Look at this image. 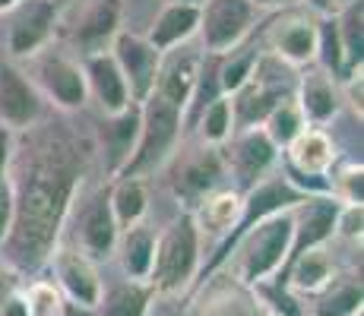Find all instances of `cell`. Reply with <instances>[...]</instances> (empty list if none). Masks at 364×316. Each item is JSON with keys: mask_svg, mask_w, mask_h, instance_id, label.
I'll list each match as a JSON object with an SVG mask.
<instances>
[{"mask_svg": "<svg viewBox=\"0 0 364 316\" xmlns=\"http://www.w3.org/2000/svg\"><path fill=\"white\" fill-rule=\"evenodd\" d=\"M80 152L60 133H38L29 152H19L16 146L10 165L16 209L10 234L0 244V256L23 269L51 259L64 219L80 193Z\"/></svg>", "mask_w": 364, "mask_h": 316, "instance_id": "cell-1", "label": "cell"}, {"mask_svg": "<svg viewBox=\"0 0 364 316\" xmlns=\"http://www.w3.org/2000/svg\"><path fill=\"white\" fill-rule=\"evenodd\" d=\"M295 241V215L291 209L272 212L254 222L237 234V256H235V282L244 288H263L285 269Z\"/></svg>", "mask_w": 364, "mask_h": 316, "instance_id": "cell-2", "label": "cell"}, {"mask_svg": "<svg viewBox=\"0 0 364 316\" xmlns=\"http://www.w3.org/2000/svg\"><path fill=\"white\" fill-rule=\"evenodd\" d=\"M181 130H184V111L168 104L165 98L149 92L139 102V133L130 158L114 178H152L168 158L178 152Z\"/></svg>", "mask_w": 364, "mask_h": 316, "instance_id": "cell-3", "label": "cell"}, {"mask_svg": "<svg viewBox=\"0 0 364 316\" xmlns=\"http://www.w3.org/2000/svg\"><path fill=\"white\" fill-rule=\"evenodd\" d=\"M200 272V228L191 209L181 212L162 234H156L149 285L152 294H181Z\"/></svg>", "mask_w": 364, "mask_h": 316, "instance_id": "cell-4", "label": "cell"}, {"mask_svg": "<svg viewBox=\"0 0 364 316\" xmlns=\"http://www.w3.org/2000/svg\"><path fill=\"white\" fill-rule=\"evenodd\" d=\"M35 92L41 95V102L54 104L64 114L82 111L89 104L86 92V76H82V63L80 58L58 48H45L41 54H35L29 60V73Z\"/></svg>", "mask_w": 364, "mask_h": 316, "instance_id": "cell-5", "label": "cell"}, {"mask_svg": "<svg viewBox=\"0 0 364 316\" xmlns=\"http://www.w3.org/2000/svg\"><path fill=\"white\" fill-rule=\"evenodd\" d=\"M317 29L320 16L307 6L279 10L263 32V54H272L291 70L314 67L317 63Z\"/></svg>", "mask_w": 364, "mask_h": 316, "instance_id": "cell-6", "label": "cell"}, {"mask_svg": "<svg viewBox=\"0 0 364 316\" xmlns=\"http://www.w3.org/2000/svg\"><path fill=\"white\" fill-rule=\"evenodd\" d=\"M257 6L250 0H203L200 4V51L206 58H222L247 41L257 23Z\"/></svg>", "mask_w": 364, "mask_h": 316, "instance_id": "cell-7", "label": "cell"}, {"mask_svg": "<svg viewBox=\"0 0 364 316\" xmlns=\"http://www.w3.org/2000/svg\"><path fill=\"white\" fill-rule=\"evenodd\" d=\"M6 58L13 63L32 60L51 48L60 26V10L51 0H23L6 13Z\"/></svg>", "mask_w": 364, "mask_h": 316, "instance_id": "cell-8", "label": "cell"}, {"mask_svg": "<svg viewBox=\"0 0 364 316\" xmlns=\"http://www.w3.org/2000/svg\"><path fill=\"white\" fill-rule=\"evenodd\" d=\"M222 165L225 171L237 180L235 190H250L257 180H263L266 174H272L279 158V149L272 146V139L263 133V126H244L235 130L232 139L222 146Z\"/></svg>", "mask_w": 364, "mask_h": 316, "instance_id": "cell-9", "label": "cell"}, {"mask_svg": "<svg viewBox=\"0 0 364 316\" xmlns=\"http://www.w3.org/2000/svg\"><path fill=\"white\" fill-rule=\"evenodd\" d=\"M203 67H206V54L200 51V45L187 41V45L171 48V51H165L162 60H159V73H156L152 92L187 114L193 98H197Z\"/></svg>", "mask_w": 364, "mask_h": 316, "instance_id": "cell-10", "label": "cell"}, {"mask_svg": "<svg viewBox=\"0 0 364 316\" xmlns=\"http://www.w3.org/2000/svg\"><path fill=\"white\" fill-rule=\"evenodd\" d=\"M108 51H111V58H114L117 70L124 73L130 98L139 104L152 92V86H156V73H159L162 54L146 41V35H136V32H127V29H121L114 38H111Z\"/></svg>", "mask_w": 364, "mask_h": 316, "instance_id": "cell-11", "label": "cell"}, {"mask_svg": "<svg viewBox=\"0 0 364 316\" xmlns=\"http://www.w3.org/2000/svg\"><path fill=\"white\" fill-rule=\"evenodd\" d=\"M54 259V276H58V288L64 300L76 307V310H95L102 298V278L95 269V259H89L76 247H60L51 253Z\"/></svg>", "mask_w": 364, "mask_h": 316, "instance_id": "cell-12", "label": "cell"}, {"mask_svg": "<svg viewBox=\"0 0 364 316\" xmlns=\"http://www.w3.org/2000/svg\"><path fill=\"white\" fill-rule=\"evenodd\" d=\"M82 63V76H86V92L89 102H95L102 117H114L121 111H127L130 104H136L130 98V89L124 82V73L117 70L111 51H95L80 58Z\"/></svg>", "mask_w": 364, "mask_h": 316, "instance_id": "cell-13", "label": "cell"}, {"mask_svg": "<svg viewBox=\"0 0 364 316\" xmlns=\"http://www.w3.org/2000/svg\"><path fill=\"white\" fill-rule=\"evenodd\" d=\"M41 117V95L32 80L13 60L0 63V124L13 133H26Z\"/></svg>", "mask_w": 364, "mask_h": 316, "instance_id": "cell-14", "label": "cell"}, {"mask_svg": "<svg viewBox=\"0 0 364 316\" xmlns=\"http://www.w3.org/2000/svg\"><path fill=\"white\" fill-rule=\"evenodd\" d=\"M295 102L307 126H326L342 108V89L326 70L304 67V73L295 80Z\"/></svg>", "mask_w": 364, "mask_h": 316, "instance_id": "cell-15", "label": "cell"}, {"mask_svg": "<svg viewBox=\"0 0 364 316\" xmlns=\"http://www.w3.org/2000/svg\"><path fill=\"white\" fill-rule=\"evenodd\" d=\"M117 234L121 231H117L114 215H111L108 190H102L76 215V237H80L76 250H82L89 259H108L117 247Z\"/></svg>", "mask_w": 364, "mask_h": 316, "instance_id": "cell-16", "label": "cell"}, {"mask_svg": "<svg viewBox=\"0 0 364 316\" xmlns=\"http://www.w3.org/2000/svg\"><path fill=\"white\" fill-rule=\"evenodd\" d=\"M121 0H92L82 6L80 19L73 26V45L80 48V58L95 51H108L111 38L121 32Z\"/></svg>", "mask_w": 364, "mask_h": 316, "instance_id": "cell-17", "label": "cell"}, {"mask_svg": "<svg viewBox=\"0 0 364 316\" xmlns=\"http://www.w3.org/2000/svg\"><path fill=\"white\" fill-rule=\"evenodd\" d=\"M285 158L298 178H330V171L336 168V143L323 126H304L285 146Z\"/></svg>", "mask_w": 364, "mask_h": 316, "instance_id": "cell-18", "label": "cell"}, {"mask_svg": "<svg viewBox=\"0 0 364 316\" xmlns=\"http://www.w3.org/2000/svg\"><path fill=\"white\" fill-rule=\"evenodd\" d=\"M193 222H197L200 234L213 237H225V234H235L237 224H241V215H244V193L235 187H215L209 190L206 196H200L197 206L191 209Z\"/></svg>", "mask_w": 364, "mask_h": 316, "instance_id": "cell-19", "label": "cell"}, {"mask_svg": "<svg viewBox=\"0 0 364 316\" xmlns=\"http://www.w3.org/2000/svg\"><path fill=\"white\" fill-rule=\"evenodd\" d=\"M197 29H200V4H162V10L156 13L149 32H146V41L159 54H165L171 48L193 41Z\"/></svg>", "mask_w": 364, "mask_h": 316, "instance_id": "cell-20", "label": "cell"}, {"mask_svg": "<svg viewBox=\"0 0 364 316\" xmlns=\"http://www.w3.org/2000/svg\"><path fill=\"white\" fill-rule=\"evenodd\" d=\"M191 316H269L263 300L257 298L254 288H244L241 282L213 285L197 300Z\"/></svg>", "mask_w": 364, "mask_h": 316, "instance_id": "cell-21", "label": "cell"}, {"mask_svg": "<svg viewBox=\"0 0 364 316\" xmlns=\"http://www.w3.org/2000/svg\"><path fill=\"white\" fill-rule=\"evenodd\" d=\"M117 253H121V269L133 282H149L152 256H156V231L143 222L117 234Z\"/></svg>", "mask_w": 364, "mask_h": 316, "instance_id": "cell-22", "label": "cell"}, {"mask_svg": "<svg viewBox=\"0 0 364 316\" xmlns=\"http://www.w3.org/2000/svg\"><path fill=\"white\" fill-rule=\"evenodd\" d=\"M108 206L117 231L133 228L149 212V184L143 178H117L108 190Z\"/></svg>", "mask_w": 364, "mask_h": 316, "instance_id": "cell-23", "label": "cell"}, {"mask_svg": "<svg viewBox=\"0 0 364 316\" xmlns=\"http://www.w3.org/2000/svg\"><path fill=\"white\" fill-rule=\"evenodd\" d=\"M225 174V165H222V152L219 149H209V146H203L193 158L184 161V168H181L178 174V193L191 196L193 202L200 200V196H206L209 190H215L219 184V178Z\"/></svg>", "mask_w": 364, "mask_h": 316, "instance_id": "cell-24", "label": "cell"}, {"mask_svg": "<svg viewBox=\"0 0 364 316\" xmlns=\"http://www.w3.org/2000/svg\"><path fill=\"white\" fill-rule=\"evenodd\" d=\"M333 278H336V269H333L330 253H326V244L301 250L298 256H291V276H289L291 291L317 294V291H323Z\"/></svg>", "mask_w": 364, "mask_h": 316, "instance_id": "cell-25", "label": "cell"}, {"mask_svg": "<svg viewBox=\"0 0 364 316\" xmlns=\"http://www.w3.org/2000/svg\"><path fill=\"white\" fill-rule=\"evenodd\" d=\"M105 152H108V171L114 178L124 168V161L130 158L133 146H136V133H139V104H130L127 111L114 117H105Z\"/></svg>", "mask_w": 364, "mask_h": 316, "instance_id": "cell-26", "label": "cell"}, {"mask_svg": "<svg viewBox=\"0 0 364 316\" xmlns=\"http://www.w3.org/2000/svg\"><path fill=\"white\" fill-rule=\"evenodd\" d=\"M149 310H152V288L146 282H133V278L102 291L99 307H95L99 316H149Z\"/></svg>", "mask_w": 364, "mask_h": 316, "instance_id": "cell-27", "label": "cell"}, {"mask_svg": "<svg viewBox=\"0 0 364 316\" xmlns=\"http://www.w3.org/2000/svg\"><path fill=\"white\" fill-rule=\"evenodd\" d=\"M235 133V108H232V95H215L213 102L203 104L200 121H197V136L203 146L209 149H222Z\"/></svg>", "mask_w": 364, "mask_h": 316, "instance_id": "cell-28", "label": "cell"}, {"mask_svg": "<svg viewBox=\"0 0 364 316\" xmlns=\"http://www.w3.org/2000/svg\"><path fill=\"white\" fill-rule=\"evenodd\" d=\"M263 126V133L272 139V146L276 149H285V146L291 143V139L298 136L301 130H304V114H301V108H298V102H295V92L291 95H285L282 102H276L269 111H266V117L260 121Z\"/></svg>", "mask_w": 364, "mask_h": 316, "instance_id": "cell-29", "label": "cell"}, {"mask_svg": "<svg viewBox=\"0 0 364 316\" xmlns=\"http://www.w3.org/2000/svg\"><path fill=\"white\" fill-rule=\"evenodd\" d=\"M336 16V29H339V41H342V58H346V76L352 70L361 67V51H364V13H361V0L358 4H348L346 10L333 13Z\"/></svg>", "mask_w": 364, "mask_h": 316, "instance_id": "cell-30", "label": "cell"}, {"mask_svg": "<svg viewBox=\"0 0 364 316\" xmlns=\"http://www.w3.org/2000/svg\"><path fill=\"white\" fill-rule=\"evenodd\" d=\"M257 58H260V51H257V48H244V45H237L235 51L222 54L219 70H215V76H219V92L222 95H235L237 89L250 80Z\"/></svg>", "mask_w": 364, "mask_h": 316, "instance_id": "cell-31", "label": "cell"}, {"mask_svg": "<svg viewBox=\"0 0 364 316\" xmlns=\"http://www.w3.org/2000/svg\"><path fill=\"white\" fill-rule=\"evenodd\" d=\"M317 316H358L361 313V282L355 278H333L323 288Z\"/></svg>", "mask_w": 364, "mask_h": 316, "instance_id": "cell-32", "label": "cell"}, {"mask_svg": "<svg viewBox=\"0 0 364 316\" xmlns=\"http://www.w3.org/2000/svg\"><path fill=\"white\" fill-rule=\"evenodd\" d=\"M333 178H330V193L339 206H361L364 200V171H361V161H348L342 165L339 171L333 168Z\"/></svg>", "mask_w": 364, "mask_h": 316, "instance_id": "cell-33", "label": "cell"}, {"mask_svg": "<svg viewBox=\"0 0 364 316\" xmlns=\"http://www.w3.org/2000/svg\"><path fill=\"white\" fill-rule=\"evenodd\" d=\"M23 300H26V316H67L64 294L51 282H35L23 294Z\"/></svg>", "mask_w": 364, "mask_h": 316, "instance_id": "cell-34", "label": "cell"}, {"mask_svg": "<svg viewBox=\"0 0 364 316\" xmlns=\"http://www.w3.org/2000/svg\"><path fill=\"white\" fill-rule=\"evenodd\" d=\"M336 234L358 241L361 237V206H339L336 212Z\"/></svg>", "mask_w": 364, "mask_h": 316, "instance_id": "cell-35", "label": "cell"}, {"mask_svg": "<svg viewBox=\"0 0 364 316\" xmlns=\"http://www.w3.org/2000/svg\"><path fill=\"white\" fill-rule=\"evenodd\" d=\"M13 209H16V200H13V184H10V174L0 180V244L6 241L13 228Z\"/></svg>", "mask_w": 364, "mask_h": 316, "instance_id": "cell-36", "label": "cell"}, {"mask_svg": "<svg viewBox=\"0 0 364 316\" xmlns=\"http://www.w3.org/2000/svg\"><path fill=\"white\" fill-rule=\"evenodd\" d=\"M13 156H16V133H13L10 126L0 124V180L10 174Z\"/></svg>", "mask_w": 364, "mask_h": 316, "instance_id": "cell-37", "label": "cell"}, {"mask_svg": "<svg viewBox=\"0 0 364 316\" xmlns=\"http://www.w3.org/2000/svg\"><path fill=\"white\" fill-rule=\"evenodd\" d=\"M13 294H19V272L10 259L0 256V304L6 298H13Z\"/></svg>", "mask_w": 364, "mask_h": 316, "instance_id": "cell-38", "label": "cell"}, {"mask_svg": "<svg viewBox=\"0 0 364 316\" xmlns=\"http://www.w3.org/2000/svg\"><path fill=\"white\" fill-rule=\"evenodd\" d=\"M257 10H289V6H301V0H250Z\"/></svg>", "mask_w": 364, "mask_h": 316, "instance_id": "cell-39", "label": "cell"}, {"mask_svg": "<svg viewBox=\"0 0 364 316\" xmlns=\"http://www.w3.org/2000/svg\"><path fill=\"white\" fill-rule=\"evenodd\" d=\"M301 6H307V10L317 13V16H326V13H330V0H301Z\"/></svg>", "mask_w": 364, "mask_h": 316, "instance_id": "cell-40", "label": "cell"}, {"mask_svg": "<svg viewBox=\"0 0 364 316\" xmlns=\"http://www.w3.org/2000/svg\"><path fill=\"white\" fill-rule=\"evenodd\" d=\"M149 316H191V313H187V310H181V307H159L156 313L149 310Z\"/></svg>", "mask_w": 364, "mask_h": 316, "instance_id": "cell-41", "label": "cell"}, {"mask_svg": "<svg viewBox=\"0 0 364 316\" xmlns=\"http://www.w3.org/2000/svg\"><path fill=\"white\" fill-rule=\"evenodd\" d=\"M348 4H358V0H330V13H339V10H346Z\"/></svg>", "mask_w": 364, "mask_h": 316, "instance_id": "cell-42", "label": "cell"}, {"mask_svg": "<svg viewBox=\"0 0 364 316\" xmlns=\"http://www.w3.org/2000/svg\"><path fill=\"white\" fill-rule=\"evenodd\" d=\"M23 0H0V16H6V13L13 10V6H19Z\"/></svg>", "mask_w": 364, "mask_h": 316, "instance_id": "cell-43", "label": "cell"}, {"mask_svg": "<svg viewBox=\"0 0 364 316\" xmlns=\"http://www.w3.org/2000/svg\"><path fill=\"white\" fill-rule=\"evenodd\" d=\"M51 4H54V6H58V10H60V13H64V6H70V4H76V0H51Z\"/></svg>", "mask_w": 364, "mask_h": 316, "instance_id": "cell-44", "label": "cell"}, {"mask_svg": "<svg viewBox=\"0 0 364 316\" xmlns=\"http://www.w3.org/2000/svg\"><path fill=\"white\" fill-rule=\"evenodd\" d=\"M162 4H203V0H162Z\"/></svg>", "mask_w": 364, "mask_h": 316, "instance_id": "cell-45", "label": "cell"}, {"mask_svg": "<svg viewBox=\"0 0 364 316\" xmlns=\"http://www.w3.org/2000/svg\"><path fill=\"white\" fill-rule=\"evenodd\" d=\"M269 316H276V313H269Z\"/></svg>", "mask_w": 364, "mask_h": 316, "instance_id": "cell-46", "label": "cell"}, {"mask_svg": "<svg viewBox=\"0 0 364 316\" xmlns=\"http://www.w3.org/2000/svg\"><path fill=\"white\" fill-rule=\"evenodd\" d=\"M358 316H361V313H358Z\"/></svg>", "mask_w": 364, "mask_h": 316, "instance_id": "cell-47", "label": "cell"}]
</instances>
